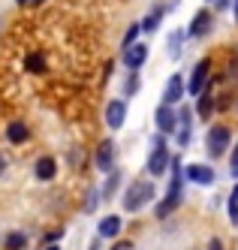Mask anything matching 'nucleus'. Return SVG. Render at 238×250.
Listing matches in <instances>:
<instances>
[{"instance_id":"f257e3e1","label":"nucleus","mask_w":238,"mask_h":250,"mask_svg":"<svg viewBox=\"0 0 238 250\" xmlns=\"http://www.w3.org/2000/svg\"><path fill=\"white\" fill-rule=\"evenodd\" d=\"M169 166H172V181H169V193H166V199L160 202L157 208V217H169V214L181 205V184H184V175H181V163H178V157L169 160Z\"/></svg>"},{"instance_id":"f03ea898","label":"nucleus","mask_w":238,"mask_h":250,"mask_svg":"<svg viewBox=\"0 0 238 250\" xmlns=\"http://www.w3.org/2000/svg\"><path fill=\"white\" fill-rule=\"evenodd\" d=\"M154 199V184L151 181H136L130 190H127V196H124V208L127 211H139L142 205H148Z\"/></svg>"},{"instance_id":"7ed1b4c3","label":"nucleus","mask_w":238,"mask_h":250,"mask_svg":"<svg viewBox=\"0 0 238 250\" xmlns=\"http://www.w3.org/2000/svg\"><path fill=\"white\" fill-rule=\"evenodd\" d=\"M229 130L223 127V124H217V127H211L208 130V139H205V151H208V157H223L226 154V148H229Z\"/></svg>"},{"instance_id":"20e7f679","label":"nucleus","mask_w":238,"mask_h":250,"mask_svg":"<svg viewBox=\"0 0 238 250\" xmlns=\"http://www.w3.org/2000/svg\"><path fill=\"white\" fill-rule=\"evenodd\" d=\"M169 151H166V142H163V136H157L154 139V148H151V157H148V172L154 175V178H160L163 172L169 169Z\"/></svg>"},{"instance_id":"39448f33","label":"nucleus","mask_w":238,"mask_h":250,"mask_svg":"<svg viewBox=\"0 0 238 250\" xmlns=\"http://www.w3.org/2000/svg\"><path fill=\"white\" fill-rule=\"evenodd\" d=\"M211 24H214V19H211V12H205V9H199V12L193 15V21H190V27H187V37H190V40H202V37H208V33H211Z\"/></svg>"},{"instance_id":"423d86ee","label":"nucleus","mask_w":238,"mask_h":250,"mask_svg":"<svg viewBox=\"0 0 238 250\" xmlns=\"http://www.w3.org/2000/svg\"><path fill=\"white\" fill-rule=\"evenodd\" d=\"M154 124H157V130H160L163 136L175 133V130H178L175 109H172V105H166V103H160V109H157V115H154Z\"/></svg>"},{"instance_id":"0eeeda50","label":"nucleus","mask_w":238,"mask_h":250,"mask_svg":"<svg viewBox=\"0 0 238 250\" xmlns=\"http://www.w3.org/2000/svg\"><path fill=\"white\" fill-rule=\"evenodd\" d=\"M94 160H97V169L100 172H112L115 169V139H103Z\"/></svg>"},{"instance_id":"6e6552de","label":"nucleus","mask_w":238,"mask_h":250,"mask_svg":"<svg viewBox=\"0 0 238 250\" xmlns=\"http://www.w3.org/2000/svg\"><path fill=\"white\" fill-rule=\"evenodd\" d=\"M184 76L181 73H175V76H169V82H166V91H163V103L166 105H175V103H181L184 100Z\"/></svg>"},{"instance_id":"1a4fd4ad","label":"nucleus","mask_w":238,"mask_h":250,"mask_svg":"<svg viewBox=\"0 0 238 250\" xmlns=\"http://www.w3.org/2000/svg\"><path fill=\"white\" fill-rule=\"evenodd\" d=\"M181 175L187 178V181H193V184H202V187H208V184H214V169L211 166H199V163H193V166H181Z\"/></svg>"},{"instance_id":"9d476101","label":"nucleus","mask_w":238,"mask_h":250,"mask_svg":"<svg viewBox=\"0 0 238 250\" xmlns=\"http://www.w3.org/2000/svg\"><path fill=\"white\" fill-rule=\"evenodd\" d=\"M205 87H208V61H199V63H196V69H193V76H190V82H187V87H184V91L196 97V94H202Z\"/></svg>"},{"instance_id":"9b49d317","label":"nucleus","mask_w":238,"mask_h":250,"mask_svg":"<svg viewBox=\"0 0 238 250\" xmlns=\"http://www.w3.org/2000/svg\"><path fill=\"white\" fill-rule=\"evenodd\" d=\"M145 61H148V45L145 42H133L124 48V66L127 69H139Z\"/></svg>"},{"instance_id":"f8f14e48","label":"nucleus","mask_w":238,"mask_h":250,"mask_svg":"<svg viewBox=\"0 0 238 250\" xmlns=\"http://www.w3.org/2000/svg\"><path fill=\"white\" fill-rule=\"evenodd\" d=\"M124 118H127V103L124 100H112L106 105V124L112 130H121L124 127Z\"/></svg>"},{"instance_id":"ddd939ff","label":"nucleus","mask_w":238,"mask_h":250,"mask_svg":"<svg viewBox=\"0 0 238 250\" xmlns=\"http://www.w3.org/2000/svg\"><path fill=\"white\" fill-rule=\"evenodd\" d=\"M97 232H100V238H118L121 235V217H118V214L103 217L100 226H97Z\"/></svg>"},{"instance_id":"4468645a","label":"nucleus","mask_w":238,"mask_h":250,"mask_svg":"<svg viewBox=\"0 0 238 250\" xmlns=\"http://www.w3.org/2000/svg\"><path fill=\"white\" fill-rule=\"evenodd\" d=\"M33 175L40 178V181H51V178L58 175V163H54L51 157H40V160H36V166H33Z\"/></svg>"},{"instance_id":"2eb2a0df","label":"nucleus","mask_w":238,"mask_h":250,"mask_svg":"<svg viewBox=\"0 0 238 250\" xmlns=\"http://www.w3.org/2000/svg\"><path fill=\"white\" fill-rule=\"evenodd\" d=\"M6 139L12 142V145H24V142L30 139V130H27V124H22V121H12L9 127H6Z\"/></svg>"},{"instance_id":"dca6fc26","label":"nucleus","mask_w":238,"mask_h":250,"mask_svg":"<svg viewBox=\"0 0 238 250\" xmlns=\"http://www.w3.org/2000/svg\"><path fill=\"white\" fill-rule=\"evenodd\" d=\"M196 97H199V103H196V112L202 115V118H208V115H211V109H214V97H211V91L205 87V91H202V94H196Z\"/></svg>"},{"instance_id":"f3484780","label":"nucleus","mask_w":238,"mask_h":250,"mask_svg":"<svg viewBox=\"0 0 238 250\" xmlns=\"http://www.w3.org/2000/svg\"><path fill=\"white\" fill-rule=\"evenodd\" d=\"M160 19H163V6H154L151 12H148V19H145L139 27L145 30V33H151V30H157V24H160Z\"/></svg>"},{"instance_id":"a211bd4d","label":"nucleus","mask_w":238,"mask_h":250,"mask_svg":"<svg viewBox=\"0 0 238 250\" xmlns=\"http://www.w3.org/2000/svg\"><path fill=\"white\" fill-rule=\"evenodd\" d=\"M24 69H27V73H45L43 55H36V51H33V55H27V58H24Z\"/></svg>"},{"instance_id":"6ab92c4d","label":"nucleus","mask_w":238,"mask_h":250,"mask_svg":"<svg viewBox=\"0 0 238 250\" xmlns=\"http://www.w3.org/2000/svg\"><path fill=\"white\" fill-rule=\"evenodd\" d=\"M27 247V235L24 232H9L6 235V250H24Z\"/></svg>"},{"instance_id":"aec40b11","label":"nucleus","mask_w":238,"mask_h":250,"mask_svg":"<svg viewBox=\"0 0 238 250\" xmlns=\"http://www.w3.org/2000/svg\"><path fill=\"white\" fill-rule=\"evenodd\" d=\"M184 37H187V30H172V33H169V55H172V58H178Z\"/></svg>"},{"instance_id":"412c9836","label":"nucleus","mask_w":238,"mask_h":250,"mask_svg":"<svg viewBox=\"0 0 238 250\" xmlns=\"http://www.w3.org/2000/svg\"><path fill=\"white\" fill-rule=\"evenodd\" d=\"M139 87H142V79L136 76V69H130V79L124 82V94H127V97H133V94H139Z\"/></svg>"},{"instance_id":"4be33fe9","label":"nucleus","mask_w":238,"mask_h":250,"mask_svg":"<svg viewBox=\"0 0 238 250\" xmlns=\"http://www.w3.org/2000/svg\"><path fill=\"white\" fill-rule=\"evenodd\" d=\"M229 220H232V226H238V184L229 193Z\"/></svg>"},{"instance_id":"5701e85b","label":"nucleus","mask_w":238,"mask_h":250,"mask_svg":"<svg viewBox=\"0 0 238 250\" xmlns=\"http://www.w3.org/2000/svg\"><path fill=\"white\" fill-rule=\"evenodd\" d=\"M139 33H142V27H139V24H130V30H127V37H124V42H121V45H124V48H127V45H133Z\"/></svg>"},{"instance_id":"b1692460","label":"nucleus","mask_w":238,"mask_h":250,"mask_svg":"<svg viewBox=\"0 0 238 250\" xmlns=\"http://www.w3.org/2000/svg\"><path fill=\"white\" fill-rule=\"evenodd\" d=\"M118 181H121V175L115 172L112 178H108V181H106V187H103V196H106V199H108V196H112L115 193V187H118Z\"/></svg>"},{"instance_id":"393cba45","label":"nucleus","mask_w":238,"mask_h":250,"mask_svg":"<svg viewBox=\"0 0 238 250\" xmlns=\"http://www.w3.org/2000/svg\"><path fill=\"white\" fill-rule=\"evenodd\" d=\"M175 118H178V127H190V124H193V115H190V109H181V112H175Z\"/></svg>"},{"instance_id":"a878e982","label":"nucleus","mask_w":238,"mask_h":250,"mask_svg":"<svg viewBox=\"0 0 238 250\" xmlns=\"http://www.w3.org/2000/svg\"><path fill=\"white\" fill-rule=\"evenodd\" d=\"M178 145H190V127H181L178 130Z\"/></svg>"},{"instance_id":"bb28decb","label":"nucleus","mask_w":238,"mask_h":250,"mask_svg":"<svg viewBox=\"0 0 238 250\" xmlns=\"http://www.w3.org/2000/svg\"><path fill=\"white\" fill-rule=\"evenodd\" d=\"M229 172H232V178H238V142H235V151H232V163H229Z\"/></svg>"},{"instance_id":"cd10ccee","label":"nucleus","mask_w":238,"mask_h":250,"mask_svg":"<svg viewBox=\"0 0 238 250\" xmlns=\"http://www.w3.org/2000/svg\"><path fill=\"white\" fill-rule=\"evenodd\" d=\"M85 211H97V193L87 196V208H85Z\"/></svg>"},{"instance_id":"c85d7f7f","label":"nucleus","mask_w":238,"mask_h":250,"mask_svg":"<svg viewBox=\"0 0 238 250\" xmlns=\"http://www.w3.org/2000/svg\"><path fill=\"white\" fill-rule=\"evenodd\" d=\"M61 235H64V232H61V229H54V232H48V235H45V241H48V244H54Z\"/></svg>"},{"instance_id":"c756f323","label":"nucleus","mask_w":238,"mask_h":250,"mask_svg":"<svg viewBox=\"0 0 238 250\" xmlns=\"http://www.w3.org/2000/svg\"><path fill=\"white\" fill-rule=\"evenodd\" d=\"M208 250H223V241H220V238H211V244H208Z\"/></svg>"},{"instance_id":"7c9ffc66","label":"nucleus","mask_w":238,"mask_h":250,"mask_svg":"<svg viewBox=\"0 0 238 250\" xmlns=\"http://www.w3.org/2000/svg\"><path fill=\"white\" fill-rule=\"evenodd\" d=\"M18 6H36V3H43V0H15Z\"/></svg>"},{"instance_id":"2f4dec72","label":"nucleus","mask_w":238,"mask_h":250,"mask_svg":"<svg viewBox=\"0 0 238 250\" xmlns=\"http://www.w3.org/2000/svg\"><path fill=\"white\" fill-rule=\"evenodd\" d=\"M6 172V154H0V175Z\"/></svg>"},{"instance_id":"473e14b6","label":"nucleus","mask_w":238,"mask_h":250,"mask_svg":"<svg viewBox=\"0 0 238 250\" xmlns=\"http://www.w3.org/2000/svg\"><path fill=\"white\" fill-rule=\"evenodd\" d=\"M115 250H130V244H127V241H121V244H115Z\"/></svg>"},{"instance_id":"72a5a7b5","label":"nucleus","mask_w":238,"mask_h":250,"mask_svg":"<svg viewBox=\"0 0 238 250\" xmlns=\"http://www.w3.org/2000/svg\"><path fill=\"white\" fill-rule=\"evenodd\" d=\"M235 21H238V0H235Z\"/></svg>"},{"instance_id":"f704fd0d","label":"nucleus","mask_w":238,"mask_h":250,"mask_svg":"<svg viewBox=\"0 0 238 250\" xmlns=\"http://www.w3.org/2000/svg\"><path fill=\"white\" fill-rule=\"evenodd\" d=\"M45 250H61V247H54V244H48V247H45Z\"/></svg>"},{"instance_id":"c9c22d12","label":"nucleus","mask_w":238,"mask_h":250,"mask_svg":"<svg viewBox=\"0 0 238 250\" xmlns=\"http://www.w3.org/2000/svg\"><path fill=\"white\" fill-rule=\"evenodd\" d=\"M208 3H211V0H208Z\"/></svg>"}]
</instances>
